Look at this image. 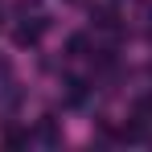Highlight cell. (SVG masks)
<instances>
[{"mask_svg":"<svg viewBox=\"0 0 152 152\" xmlns=\"http://www.w3.org/2000/svg\"><path fill=\"white\" fill-rule=\"evenodd\" d=\"M41 29H45V21H33V25H21L17 33H12V41H17L21 50H29V45H37V41H41Z\"/></svg>","mask_w":152,"mask_h":152,"instance_id":"6da1fadb","label":"cell"},{"mask_svg":"<svg viewBox=\"0 0 152 152\" xmlns=\"http://www.w3.org/2000/svg\"><path fill=\"white\" fill-rule=\"evenodd\" d=\"M86 95H91V86H86L82 78H70V82H66V103H70V107H82Z\"/></svg>","mask_w":152,"mask_h":152,"instance_id":"7a4b0ae2","label":"cell"},{"mask_svg":"<svg viewBox=\"0 0 152 152\" xmlns=\"http://www.w3.org/2000/svg\"><path fill=\"white\" fill-rule=\"evenodd\" d=\"M66 50L74 53V58H82V53L91 50V37H86V33H74V37H70V41H66Z\"/></svg>","mask_w":152,"mask_h":152,"instance_id":"3957f363","label":"cell"},{"mask_svg":"<svg viewBox=\"0 0 152 152\" xmlns=\"http://www.w3.org/2000/svg\"><path fill=\"white\" fill-rule=\"evenodd\" d=\"M37 136H41L45 144H58V127H53V119H50V115L41 119V127H37Z\"/></svg>","mask_w":152,"mask_h":152,"instance_id":"277c9868","label":"cell"},{"mask_svg":"<svg viewBox=\"0 0 152 152\" xmlns=\"http://www.w3.org/2000/svg\"><path fill=\"white\" fill-rule=\"evenodd\" d=\"M152 115V95H140L136 99V119H148Z\"/></svg>","mask_w":152,"mask_h":152,"instance_id":"5b68a950","label":"cell"},{"mask_svg":"<svg viewBox=\"0 0 152 152\" xmlns=\"http://www.w3.org/2000/svg\"><path fill=\"white\" fill-rule=\"evenodd\" d=\"M4 144H8V148H21V144H29V132H8Z\"/></svg>","mask_w":152,"mask_h":152,"instance_id":"8992f818","label":"cell"},{"mask_svg":"<svg viewBox=\"0 0 152 152\" xmlns=\"http://www.w3.org/2000/svg\"><path fill=\"white\" fill-rule=\"evenodd\" d=\"M148 37H152V29H148Z\"/></svg>","mask_w":152,"mask_h":152,"instance_id":"52a82bcc","label":"cell"}]
</instances>
